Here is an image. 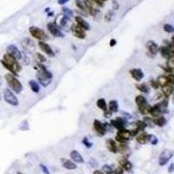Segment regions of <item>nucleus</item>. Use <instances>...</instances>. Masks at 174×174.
Here are the masks:
<instances>
[{
    "label": "nucleus",
    "mask_w": 174,
    "mask_h": 174,
    "mask_svg": "<svg viewBox=\"0 0 174 174\" xmlns=\"http://www.w3.org/2000/svg\"><path fill=\"white\" fill-rule=\"evenodd\" d=\"M109 111H111V112H118V105L117 100L113 99L110 101V103H109Z\"/></svg>",
    "instance_id": "nucleus-26"
},
{
    "label": "nucleus",
    "mask_w": 174,
    "mask_h": 174,
    "mask_svg": "<svg viewBox=\"0 0 174 174\" xmlns=\"http://www.w3.org/2000/svg\"><path fill=\"white\" fill-rule=\"evenodd\" d=\"M135 101H136V104H137V105H138L139 112L142 113L143 115H147V114L149 113L151 106L148 105L147 100L145 99V98L144 96L139 95V96L136 97Z\"/></svg>",
    "instance_id": "nucleus-4"
},
{
    "label": "nucleus",
    "mask_w": 174,
    "mask_h": 174,
    "mask_svg": "<svg viewBox=\"0 0 174 174\" xmlns=\"http://www.w3.org/2000/svg\"><path fill=\"white\" fill-rule=\"evenodd\" d=\"M38 46H39V48L42 50V51H44V52L45 54H47L49 57H54V56H55V53H54V51L52 50L51 47H50L48 44H46L45 42L39 41L38 42Z\"/></svg>",
    "instance_id": "nucleus-13"
},
{
    "label": "nucleus",
    "mask_w": 174,
    "mask_h": 174,
    "mask_svg": "<svg viewBox=\"0 0 174 174\" xmlns=\"http://www.w3.org/2000/svg\"><path fill=\"white\" fill-rule=\"evenodd\" d=\"M5 78L9 86L11 88V90H13L16 93H20L23 91L22 84L19 82V80L14 75H12L11 73H7L5 76Z\"/></svg>",
    "instance_id": "nucleus-3"
},
{
    "label": "nucleus",
    "mask_w": 174,
    "mask_h": 174,
    "mask_svg": "<svg viewBox=\"0 0 174 174\" xmlns=\"http://www.w3.org/2000/svg\"><path fill=\"white\" fill-rule=\"evenodd\" d=\"M29 85H30L32 91L35 92V93H38L39 91H40V86H39V84L37 83L35 80H30Z\"/></svg>",
    "instance_id": "nucleus-27"
},
{
    "label": "nucleus",
    "mask_w": 174,
    "mask_h": 174,
    "mask_svg": "<svg viewBox=\"0 0 174 174\" xmlns=\"http://www.w3.org/2000/svg\"><path fill=\"white\" fill-rule=\"evenodd\" d=\"M144 122H145V124L146 125V127L147 126H149V127H152V126H154L155 124H154V119L153 118H149V117H145V118H144V120H143Z\"/></svg>",
    "instance_id": "nucleus-33"
},
{
    "label": "nucleus",
    "mask_w": 174,
    "mask_h": 174,
    "mask_svg": "<svg viewBox=\"0 0 174 174\" xmlns=\"http://www.w3.org/2000/svg\"><path fill=\"white\" fill-rule=\"evenodd\" d=\"M40 166V168L42 169V171H43V172L44 174H50V172H49V169L46 167V166H44V165H43V164H40L39 165Z\"/></svg>",
    "instance_id": "nucleus-41"
},
{
    "label": "nucleus",
    "mask_w": 174,
    "mask_h": 174,
    "mask_svg": "<svg viewBox=\"0 0 174 174\" xmlns=\"http://www.w3.org/2000/svg\"><path fill=\"white\" fill-rule=\"evenodd\" d=\"M37 56L38 57V58H39V60H40L41 62H45V61H46V58H44V57L43 55H41V54L38 53V54H37Z\"/></svg>",
    "instance_id": "nucleus-44"
},
{
    "label": "nucleus",
    "mask_w": 174,
    "mask_h": 174,
    "mask_svg": "<svg viewBox=\"0 0 174 174\" xmlns=\"http://www.w3.org/2000/svg\"><path fill=\"white\" fill-rule=\"evenodd\" d=\"M71 31L72 34L74 35L76 38H79V39H84L86 36L85 34V31L84 30L83 28H81L80 26L77 24H73L71 26Z\"/></svg>",
    "instance_id": "nucleus-10"
},
{
    "label": "nucleus",
    "mask_w": 174,
    "mask_h": 174,
    "mask_svg": "<svg viewBox=\"0 0 174 174\" xmlns=\"http://www.w3.org/2000/svg\"><path fill=\"white\" fill-rule=\"evenodd\" d=\"M149 113L151 116L153 117V118H157V117L160 116L161 114H163L162 111H161V110H160V108L158 107L157 105H155L154 106L150 108Z\"/></svg>",
    "instance_id": "nucleus-23"
},
{
    "label": "nucleus",
    "mask_w": 174,
    "mask_h": 174,
    "mask_svg": "<svg viewBox=\"0 0 174 174\" xmlns=\"http://www.w3.org/2000/svg\"><path fill=\"white\" fill-rule=\"evenodd\" d=\"M164 30H165V32H168V33H172L174 32L173 26L171 24H166L164 25Z\"/></svg>",
    "instance_id": "nucleus-37"
},
{
    "label": "nucleus",
    "mask_w": 174,
    "mask_h": 174,
    "mask_svg": "<svg viewBox=\"0 0 174 174\" xmlns=\"http://www.w3.org/2000/svg\"><path fill=\"white\" fill-rule=\"evenodd\" d=\"M6 54L9 55L10 57H11V58H15L16 60H22V58H23V56H24V54L20 51V50H18V48H17L16 45H14V44H10L7 46V48H6Z\"/></svg>",
    "instance_id": "nucleus-8"
},
{
    "label": "nucleus",
    "mask_w": 174,
    "mask_h": 174,
    "mask_svg": "<svg viewBox=\"0 0 174 174\" xmlns=\"http://www.w3.org/2000/svg\"><path fill=\"white\" fill-rule=\"evenodd\" d=\"M106 147L109 151L112 153H118V144L115 140L111 139H108L106 140Z\"/></svg>",
    "instance_id": "nucleus-15"
},
{
    "label": "nucleus",
    "mask_w": 174,
    "mask_h": 174,
    "mask_svg": "<svg viewBox=\"0 0 174 174\" xmlns=\"http://www.w3.org/2000/svg\"><path fill=\"white\" fill-rule=\"evenodd\" d=\"M1 64L5 69H7L14 76H17L18 72L22 70V67L19 65L18 61L15 58L10 57L7 54H5L3 59L1 60Z\"/></svg>",
    "instance_id": "nucleus-1"
},
{
    "label": "nucleus",
    "mask_w": 174,
    "mask_h": 174,
    "mask_svg": "<svg viewBox=\"0 0 174 174\" xmlns=\"http://www.w3.org/2000/svg\"><path fill=\"white\" fill-rule=\"evenodd\" d=\"M133 137V132L129 131V130H126L125 128H124V129H121V130L118 131L116 136V141L118 142L119 144H125V143H127L128 141L130 140Z\"/></svg>",
    "instance_id": "nucleus-5"
},
{
    "label": "nucleus",
    "mask_w": 174,
    "mask_h": 174,
    "mask_svg": "<svg viewBox=\"0 0 174 174\" xmlns=\"http://www.w3.org/2000/svg\"><path fill=\"white\" fill-rule=\"evenodd\" d=\"M124 169L121 166H118L115 170H113V174H124Z\"/></svg>",
    "instance_id": "nucleus-40"
},
{
    "label": "nucleus",
    "mask_w": 174,
    "mask_h": 174,
    "mask_svg": "<svg viewBox=\"0 0 174 174\" xmlns=\"http://www.w3.org/2000/svg\"><path fill=\"white\" fill-rule=\"evenodd\" d=\"M17 174H22V173H20V172H18V173H17Z\"/></svg>",
    "instance_id": "nucleus-52"
},
{
    "label": "nucleus",
    "mask_w": 174,
    "mask_h": 174,
    "mask_svg": "<svg viewBox=\"0 0 174 174\" xmlns=\"http://www.w3.org/2000/svg\"><path fill=\"white\" fill-rule=\"evenodd\" d=\"M136 126H137L136 129H137L138 131H144V130L145 129V127H146L145 122H144V121H141V120H139V121L136 122Z\"/></svg>",
    "instance_id": "nucleus-35"
},
{
    "label": "nucleus",
    "mask_w": 174,
    "mask_h": 174,
    "mask_svg": "<svg viewBox=\"0 0 174 174\" xmlns=\"http://www.w3.org/2000/svg\"><path fill=\"white\" fill-rule=\"evenodd\" d=\"M97 105L99 106V109H101L102 111H106L107 110V105L105 103V99H99L97 100Z\"/></svg>",
    "instance_id": "nucleus-29"
},
{
    "label": "nucleus",
    "mask_w": 174,
    "mask_h": 174,
    "mask_svg": "<svg viewBox=\"0 0 174 174\" xmlns=\"http://www.w3.org/2000/svg\"><path fill=\"white\" fill-rule=\"evenodd\" d=\"M137 89L139 90L141 92H144V93H148L150 91L149 87L145 84H137L136 85Z\"/></svg>",
    "instance_id": "nucleus-31"
},
{
    "label": "nucleus",
    "mask_w": 174,
    "mask_h": 174,
    "mask_svg": "<svg viewBox=\"0 0 174 174\" xmlns=\"http://www.w3.org/2000/svg\"><path fill=\"white\" fill-rule=\"evenodd\" d=\"M166 122H167V121H166V118L163 116L157 117L156 119H154V124L157 125V126H160V127L166 125Z\"/></svg>",
    "instance_id": "nucleus-28"
},
{
    "label": "nucleus",
    "mask_w": 174,
    "mask_h": 174,
    "mask_svg": "<svg viewBox=\"0 0 174 174\" xmlns=\"http://www.w3.org/2000/svg\"><path fill=\"white\" fill-rule=\"evenodd\" d=\"M146 47H147V49H148L149 53H151L152 56H155L157 52H158V48H159V47L157 46V44L154 41L147 42Z\"/></svg>",
    "instance_id": "nucleus-18"
},
{
    "label": "nucleus",
    "mask_w": 174,
    "mask_h": 174,
    "mask_svg": "<svg viewBox=\"0 0 174 174\" xmlns=\"http://www.w3.org/2000/svg\"><path fill=\"white\" fill-rule=\"evenodd\" d=\"M129 72L136 81H140L144 78V72L140 69H132Z\"/></svg>",
    "instance_id": "nucleus-17"
},
{
    "label": "nucleus",
    "mask_w": 174,
    "mask_h": 174,
    "mask_svg": "<svg viewBox=\"0 0 174 174\" xmlns=\"http://www.w3.org/2000/svg\"><path fill=\"white\" fill-rule=\"evenodd\" d=\"M113 16H114V13H113L112 11H109L107 14L105 16V20L106 22H111Z\"/></svg>",
    "instance_id": "nucleus-38"
},
{
    "label": "nucleus",
    "mask_w": 174,
    "mask_h": 174,
    "mask_svg": "<svg viewBox=\"0 0 174 174\" xmlns=\"http://www.w3.org/2000/svg\"><path fill=\"white\" fill-rule=\"evenodd\" d=\"M93 126H94L95 131L97 132L98 134H99L100 136H104V135L106 133L105 124H103L102 122H100L99 120L95 119V120H94V123H93Z\"/></svg>",
    "instance_id": "nucleus-14"
},
{
    "label": "nucleus",
    "mask_w": 174,
    "mask_h": 174,
    "mask_svg": "<svg viewBox=\"0 0 174 174\" xmlns=\"http://www.w3.org/2000/svg\"><path fill=\"white\" fill-rule=\"evenodd\" d=\"M162 91H163V93L164 95L169 98L172 94V91H173V84H166L165 86L162 87Z\"/></svg>",
    "instance_id": "nucleus-24"
},
{
    "label": "nucleus",
    "mask_w": 174,
    "mask_h": 174,
    "mask_svg": "<svg viewBox=\"0 0 174 174\" xmlns=\"http://www.w3.org/2000/svg\"><path fill=\"white\" fill-rule=\"evenodd\" d=\"M47 29L49 30V32H50V34L56 38H64L65 37V34L63 33L59 28H58L57 25L53 23H48L47 24Z\"/></svg>",
    "instance_id": "nucleus-11"
},
{
    "label": "nucleus",
    "mask_w": 174,
    "mask_h": 174,
    "mask_svg": "<svg viewBox=\"0 0 174 174\" xmlns=\"http://www.w3.org/2000/svg\"><path fill=\"white\" fill-rule=\"evenodd\" d=\"M148 137H149V134L147 133H140L136 135V140L141 145H145L146 144V142H148Z\"/></svg>",
    "instance_id": "nucleus-22"
},
{
    "label": "nucleus",
    "mask_w": 174,
    "mask_h": 174,
    "mask_svg": "<svg viewBox=\"0 0 174 174\" xmlns=\"http://www.w3.org/2000/svg\"><path fill=\"white\" fill-rule=\"evenodd\" d=\"M62 166H64L66 169L67 170H74L77 168V166H76V164H74L72 161H70V160H68V159H65L64 161H63V164H62Z\"/></svg>",
    "instance_id": "nucleus-25"
},
{
    "label": "nucleus",
    "mask_w": 174,
    "mask_h": 174,
    "mask_svg": "<svg viewBox=\"0 0 174 174\" xmlns=\"http://www.w3.org/2000/svg\"><path fill=\"white\" fill-rule=\"evenodd\" d=\"M1 99H2V97H1V94H0V100H1Z\"/></svg>",
    "instance_id": "nucleus-51"
},
{
    "label": "nucleus",
    "mask_w": 174,
    "mask_h": 174,
    "mask_svg": "<svg viewBox=\"0 0 174 174\" xmlns=\"http://www.w3.org/2000/svg\"><path fill=\"white\" fill-rule=\"evenodd\" d=\"M38 70L37 73V78L38 80V83L44 87H47L50 83L52 79V74L49 72L46 67L43 66L42 64H38V66L36 67Z\"/></svg>",
    "instance_id": "nucleus-2"
},
{
    "label": "nucleus",
    "mask_w": 174,
    "mask_h": 174,
    "mask_svg": "<svg viewBox=\"0 0 174 174\" xmlns=\"http://www.w3.org/2000/svg\"><path fill=\"white\" fill-rule=\"evenodd\" d=\"M70 0H58V5H65V4H66L68 3Z\"/></svg>",
    "instance_id": "nucleus-46"
},
{
    "label": "nucleus",
    "mask_w": 174,
    "mask_h": 174,
    "mask_svg": "<svg viewBox=\"0 0 174 174\" xmlns=\"http://www.w3.org/2000/svg\"><path fill=\"white\" fill-rule=\"evenodd\" d=\"M4 99H5V101L11 105L17 106L19 105V102H18V99L16 97V95L10 89H5V91H4Z\"/></svg>",
    "instance_id": "nucleus-7"
},
{
    "label": "nucleus",
    "mask_w": 174,
    "mask_h": 174,
    "mask_svg": "<svg viewBox=\"0 0 174 174\" xmlns=\"http://www.w3.org/2000/svg\"><path fill=\"white\" fill-rule=\"evenodd\" d=\"M75 3H76V5L78 6V8L80 9L81 11H83L84 12H87V13H88L86 5H84V1H82V0H75Z\"/></svg>",
    "instance_id": "nucleus-30"
},
{
    "label": "nucleus",
    "mask_w": 174,
    "mask_h": 174,
    "mask_svg": "<svg viewBox=\"0 0 174 174\" xmlns=\"http://www.w3.org/2000/svg\"><path fill=\"white\" fill-rule=\"evenodd\" d=\"M116 44H117V41L115 40V39H111V41H110V46H111V47H113L114 45H116Z\"/></svg>",
    "instance_id": "nucleus-47"
},
{
    "label": "nucleus",
    "mask_w": 174,
    "mask_h": 174,
    "mask_svg": "<svg viewBox=\"0 0 174 174\" xmlns=\"http://www.w3.org/2000/svg\"><path fill=\"white\" fill-rule=\"evenodd\" d=\"M172 156H173L172 151H171V150L169 149L164 150V151L160 153V155H159L158 165L161 166L166 165V164L170 161V159L172 157Z\"/></svg>",
    "instance_id": "nucleus-9"
},
{
    "label": "nucleus",
    "mask_w": 174,
    "mask_h": 174,
    "mask_svg": "<svg viewBox=\"0 0 174 174\" xmlns=\"http://www.w3.org/2000/svg\"><path fill=\"white\" fill-rule=\"evenodd\" d=\"M119 164H120V166L124 169V171H126V172H130L133 168L132 163L127 158H125V157H122L119 159Z\"/></svg>",
    "instance_id": "nucleus-19"
},
{
    "label": "nucleus",
    "mask_w": 174,
    "mask_h": 174,
    "mask_svg": "<svg viewBox=\"0 0 174 174\" xmlns=\"http://www.w3.org/2000/svg\"><path fill=\"white\" fill-rule=\"evenodd\" d=\"M111 125L113 127V128H116L117 130H121V129H124L125 128V125H126V120L122 118H117L115 120H111Z\"/></svg>",
    "instance_id": "nucleus-12"
},
{
    "label": "nucleus",
    "mask_w": 174,
    "mask_h": 174,
    "mask_svg": "<svg viewBox=\"0 0 174 174\" xmlns=\"http://www.w3.org/2000/svg\"><path fill=\"white\" fill-rule=\"evenodd\" d=\"M82 143H83V145H84L87 148H91V146H92V144H91L90 141L88 140L87 138H84L83 140H82Z\"/></svg>",
    "instance_id": "nucleus-39"
},
{
    "label": "nucleus",
    "mask_w": 174,
    "mask_h": 174,
    "mask_svg": "<svg viewBox=\"0 0 174 174\" xmlns=\"http://www.w3.org/2000/svg\"><path fill=\"white\" fill-rule=\"evenodd\" d=\"M2 84H3V79H2V78L0 76V85H2Z\"/></svg>",
    "instance_id": "nucleus-49"
},
{
    "label": "nucleus",
    "mask_w": 174,
    "mask_h": 174,
    "mask_svg": "<svg viewBox=\"0 0 174 174\" xmlns=\"http://www.w3.org/2000/svg\"><path fill=\"white\" fill-rule=\"evenodd\" d=\"M93 174H104L103 172H102V171H95L94 172H93Z\"/></svg>",
    "instance_id": "nucleus-48"
},
{
    "label": "nucleus",
    "mask_w": 174,
    "mask_h": 174,
    "mask_svg": "<svg viewBox=\"0 0 174 174\" xmlns=\"http://www.w3.org/2000/svg\"><path fill=\"white\" fill-rule=\"evenodd\" d=\"M29 32L34 38H36L39 41L45 42L49 38L47 34L44 32V31L37 27V26H31L29 28Z\"/></svg>",
    "instance_id": "nucleus-6"
},
{
    "label": "nucleus",
    "mask_w": 174,
    "mask_h": 174,
    "mask_svg": "<svg viewBox=\"0 0 174 174\" xmlns=\"http://www.w3.org/2000/svg\"><path fill=\"white\" fill-rule=\"evenodd\" d=\"M112 115V112L111 111H105V112H104V117L105 118H111Z\"/></svg>",
    "instance_id": "nucleus-42"
},
{
    "label": "nucleus",
    "mask_w": 174,
    "mask_h": 174,
    "mask_svg": "<svg viewBox=\"0 0 174 174\" xmlns=\"http://www.w3.org/2000/svg\"><path fill=\"white\" fill-rule=\"evenodd\" d=\"M158 51H160V54L162 55V57L166 58V59L173 58L174 56L173 50H169V49H168L166 46H165V45H164V46H161L160 48H158Z\"/></svg>",
    "instance_id": "nucleus-16"
},
{
    "label": "nucleus",
    "mask_w": 174,
    "mask_h": 174,
    "mask_svg": "<svg viewBox=\"0 0 174 174\" xmlns=\"http://www.w3.org/2000/svg\"><path fill=\"white\" fill-rule=\"evenodd\" d=\"M62 11H63V13H64V17H66L67 19H70L71 17H73V12H72V10L68 8H63Z\"/></svg>",
    "instance_id": "nucleus-32"
},
{
    "label": "nucleus",
    "mask_w": 174,
    "mask_h": 174,
    "mask_svg": "<svg viewBox=\"0 0 174 174\" xmlns=\"http://www.w3.org/2000/svg\"><path fill=\"white\" fill-rule=\"evenodd\" d=\"M70 156H71V158L74 161L75 163H78V164H82L84 162V158L81 156V154L78 151H72V152H71V154H70Z\"/></svg>",
    "instance_id": "nucleus-20"
},
{
    "label": "nucleus",
    "mask_w": 174,
    "mask_h": 174,
    "mask_svg": "<svg viewBox=\"0 0 174 174\" xmlns=\"http://www.w3.org/2000/svg\"><path fill=\"white\" fill-rule=\"evenodd\" d=\"M168 171H169V172L170 173H172L174 171V163H171V165L169 166V169H168Z\"/></svg>",
    "instance_id": "nucleus-45"
},
{
    "label": "nucleus",
    "mask_w": 174,
    "mask_h": 174,
    "mask_svg": "<svg viewBox=\"0 0 174 174\" xmlns=\"http://www.w3.org/2000/svg\"><path fill=\"white\" fill-rule=\"evenodd\" d=\"M102 172L104 174H113V170H112L111 166L105 165L102 167Z\"/></svg>",
    "instance_id": "nucleus-34"
},
{
    "label": "nucleus",
    "mask_w": 174,
    "mask_h": 174,
    "mask_svg": "<svg viewBox=\"0 0 174 174\" xmlns=\"http://www.w3.org/2000/svg\"><path fill=\"white\" fill-rule=\"evenodd\" d=\"M75 21H76L77 25H78L81 28H83L84 31H89L90 30V25L88 24V22H86L81 17H75Z\"/></svg>",
    "instance_id": "nucleus-21"
},
{
    "label": "nucleus",
    "mask_w": 174,
    "mask_h": 174,
    "mask_svg": "<svg viewBox=\"0 0 174 174\" xmlns=\"http://www.w3.org/2000/svg\"><path fill=\"white\" fill-rule=\"evenodd\" d=\"M102 2H105V1H106V0H101Z\"/></svg>",
    "instance_id": "nucleus-50"
},
{
    "label": "nucleus",
    "mask_w": 174,
    "mask_h": 174,
    "mask_svg": "<svg viewBox=\"0 0 174 174\" xmlns=\"http://www.w3.org/2000/svg\"><path fill=\"white\" fill-rule=\"evenodd\" d=\"M151 86H152L154 89H157V88L159 87V85H158V84L157 83L156 80H153V81L151 80Z\"/></svg>",
    "instance_id": "nucleus-43"
},
{
    "label": "nucleus",
    "mask_w": 174,
    "mask_h": 174,
    "mask_svg": "<svg viewBox=\"0 0 174 174\" xmlns=\"http://www.w3.org/2000/svg\"><path fill=\"white\" fill-rule=\"evenodd\" d=\"M148 141H149L151 145H156L157 144V142H158V139H157V138L155 136V135H149V137H148Z\"/></svg>",
    "instance_id": "nucleus-36"
}]
</instances>
